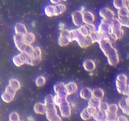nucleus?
I'll list each match as a JSON object with an SVG mask.
<instances>
[{"label":"nucleus","instance_id":"obj_12","mask_svg":"<svg viewBox=\"0 0 129 121\" xmlns=\"http://www.w3.org/2000/svg\"><path fill=\"white\" fill-rule=\"evenodd\" d=\"M58 43L60 46H66L70 43L69 42V30L68 29H64L60 32L59 37Z\"/></svg>","mask_w":129,"mask_h":121},{"label":"nucleus","instance_id":"obj_30","mask_svg":"<svg viewBox=\"0 0 129 121\" xmlns=\"http://www.w3.org/2000/svg\"><path fill=\"white\" fill-rule=\"evenodd\" d=\"M93 118L95 121L102 120L105 119V112L101 110L98 109L97 110L93 115Z\"/></svg>","mask_w":129,"mask_h":121},{"label":"nucleus","instance_id":"obj_16","mask_svg":"<svg viewBox=\"0 0 129 121\" xmlns=\"http://www.w3.org/2000/svg\"><path fill=\"white\" fill-rule=\"evenodd\" d=\"M54 89L56 95L60 96L68 97L65 89V84L62 82H59L55 84L54 86Z\"/></svg>","mask_w":129,"mask_h":121},{"label":"nucleus","instance_id":"obj_36","mask_svg":"<svg viewBox=\"0 0 129 121\" xmlns=\"http://www.w3.org/2000/svg\"><path fill=\"white\" fill-rule=\"evenodd\" d=\"M108 105H108L107 102H102V103H101V105H100V110L103 111L104 112H106L107 111V110H108Z\"/></svg>","mask_w":129,"mask_h":121},{"label":"nucleus","instance_id":"obj_5","mask_svg":"<svg viewBox=\"0 0 129 121\" xmlns=\"http://www.w3.org/2000/svg\"><path fill=\"white\" fill-rule=\"evenodd\" d=\"M112 20H103L101 21L99 26H98V30L97 31L100 34L105 35V34L112 33Z\"/></svg>","mask_w":129,"mask_h":121},{"label":"nucleus","instance_id":"obj_3","mask_svg":"<svg viewBox=\"0 0 129 121\" xmlns=\"http://www.w3.org/2000/svg\"><path fill=\"white\" fill-rule=\"evenodd\" d=\"M23 35H16L15 34L13 37L16 49L21 53H25L28 55H31L34 52V47L31 45L26 44L23 40Z\"/></svg>","mask_w":129,"mask_h":121},{"label":"nucleus","instance_id":"obj_25","mask_svg":"<svg viewBox=\"0 0 129 121\" xmlns=\"http://www.w3.org/2000/svg\"><path fill=\"white\" fill-rule=\"evenodd\" d=\"M102 101L100 100L96 99L95 98L91 97L90 99L88 100V106L91 107H93L94 109L98 110L100 109V107L101 103Z\"/></svg>","mask_w":129,"mask_h":121},{"label":"nucleus","instance_id":"obj_38","mask_svg":"<svg viewBox=\"0 0 129 121\" xmlns=\"http://www.w3.org/2000/svg\"><path fill=\"white\" fill-rule=\"evenodd\" d=\"M64 26H65V25H64V23H60L59 24V30H64Z\"/></svg>","mask_w":129,"mask_h":121},{"label":"nucleus","instance_id":"obj_18","mask_svg":"<svg viewBox=\"0 0 129 121\" xmlns=\"http://www.w3.org/2000/svg\"><path fill=\"white\" fill-rule=\"evenodd\" d=\"M83 22L85 24H93L95 21V16L91 11H84L83 12Z\"/></svg>","mask_w":129,"mask_h":121},{"label":"nucleus","instance_id":"obj_13","mask_svg":"<svg viewBox=\"0 0 129 121\" xmlns=\"http://www.w3.org/2000/svg\"><path fill=\"white\" fill-rule=\"evenodd\" d=\"M72 19H73V22L74 25L78 27H80L82 25H84L83 18V13L80 11H75L72 13Z\"/></svg>","mask_w":129,"mask_h":121},{"label":"nucleus","instance_id":"obj_39","mask_svg":"<svg viewBox=\"0 0 129 121\" xmlns=\"http://www.w3.org/2000/svg\"><path fill=\"white\" fill-rule=\"evenodd\" d=\"M27 119L28 121H34V118H33L31 116H28L27 118Z\"/></svg>","mask_w":129,"mask_h":121},{"label":"nucleus","instance_id":"obj_21","mask_svg":"<svg viewBox=\"0 0 129 121\" xmlns=\"http://www.w3.org/2000/svg\"><path fill=\"white\" fill-rule=\"evenodd\" d=\"M83 68L86 71L92 72L95 69L96 64L91 59H86L83 63Z\"/></svg>","mask_w":129,"mask_h":121},{"label":"nucleus","instance_id":"obj_11","mask_svg":"<svg viewBox=\"0 0 129 121\" xmlns=\"http://www.w3.org/2000/svg\"><path fill=\"white\" fill-rule=\"evenodd\" d=\"M28 55L25 53H20L13 57V63L16 66L20 67L25 64H27Z\"/></svg>","mask_w":129,"mask_h":121},{"label":"nucleus","instance_id":"obj_7","mask_svg":"<svg viewBox=\"0 0 129 121\" xmlns=\"http://www.w3.org/2000/svg\"><path fill=\"white\" fill-rule=\"evenodd\" d=\"M16 93V91L13 89L9 85L7 86L6 87L5 92L1 95V99L6 103H10L14 99Z\"/></svg>","mask_w":129,"mask_h":121},{"label":"nucleus","instance_id":"obj_1","mask_svg":"<svg viewBox=\"0 0 129 121\" xmlns=\"http://www.w3.org/2000/svg\"><path fill=\"white\" fill-rule=\"evenodd\" d=\"M99 44L102 52L107 57L110 65L112 66H116L119 63V56L117 49L113 47L112 44L107 40H103L99 43Z\"/></svg>","mask_w":129,"mask_h":121},{"label":"nucleus","instance_id":"obj_33","mask_svg":"<svg viewBox=\"0 0 129 121\" xmlns=\"http://www.w3.org/2000/svg\"><path fill=\"white\" fill-rule=\"evenodd\" d=\"M45 82H46V79H45V77L43 76H40L36 78L35 84L37 86L41 87L45 84Z\"/></svg>","mask_w":129,"mask_h":121},{"label":"nucleus","instance_id":"obj_2","mask_svg":"<svg viewBox=\"0 0 129 121\" xmlns=\"http://www.w3.org/2000/svg\"><path fill=\"white\" fill-rule=\"evenodd\" d=\"M44 104L46 106V117L49 121H62V118L57 113V109L54 103V97L48 95L45 98Z\"/></svg>","mask_w":129,"mask_h":121},{"label":"nucleus","instance_id":"obj_8","mask_svg":"<svg viewBox=\"0 0 129 121\" xmlns=\"http://www.w3.org/2000/svg\"><path fill=\"white\" fill-rule=\"evenodd\" d=\"M30 56V55H29ZM30 65L31 66H37L41 62L42 60V50L39 47H34V52L32 54L30 55Z\"/></svg>","mask_w":129,"mask_h":121},{"label":"nucleus","instance_id":"obj_14","mask_svg":"<svg viewBox=\"0 0 129 121\" xmlns=\"http://www.w3.org/2000/svg\"><path fill=\"white\" fill-rule=\"evenodd\" d=\"M96 110H97L94 109L93 107L88 106L86 108H85L84 110H83V111L81 112V118L83 120H89L91 118L93 117V115H94V113H95V112Z\"/></svg>","mask_w":129,"mask_h":121},{"label":"nucleus","instance_id":"obj_22","mask_svg":"<svg viewBox=\"0 0 129 121\" xmlns=\"http://www.w3.org/2000/svg\"><path fill=\"white\" fill-rule=\"evenodd\" d=\"M15 32L16 35H24L28 32L26 27L24 24L21 23H18L15 26Z\"/></svg>","mask_w":129,"mask_h":121},{"label":"nucleus","instance_id":"obj_27","mask_svg":"<svg viewBox=\"0 0 129 121\" xmlns=\"http://www.w3.org/2000/svg\"><path fill=\"white\" fill-rule=\"evenodd\" d=\"M23 37V40L25 42L29 45H31V44L34 43L35 40V35L31 32H27Z\"/></svg>","mask_w":129,"mask_h":121},{"label":"nucleus","instance_id":"obj_24","mask_svg":"<svg viewBox=\"0 0 129 121\" xmlns=\"http://www.w3.org/2000/svg\"><path fill=\"white\" fill-rule=\"evenodd\" d=\"M104 91L102 88H96L92 91V97L96 98V99L100 100L102 101V100L104 98Z\"/></svg>","mask_w":129,"mask_h":121},{"label":"nucleus","instance_id":"obj_26","mask_svg":"<svg viewBox=\"0 0 129 121\" xmlns=\"http://www.w3.org/2000/svg\"><path fill=\"white\" fill-rule=\"evenodd\" d=\"M54 11H55V16H58L60 14L63 13L66 10V6L65 5L62 3H58L54 5Z\"/></svg>","mask_w":129,"mask_h":121},{"label":"nucleus","instance_id":"obj_41","mask_svg":"<svg viewBox=\"0 0 129 121\" xmlns=\"http://www.w3.org/2000/svg\"><path fill=\"white\" fill-rule=\"evenodd\" d=\"M98 121H110V120H107V119H104V120H98Z\"/></svg>","mask_w":129,"mask_h":121},{"label":"nucleus","instance_id":"obj_32","mask_svg":"<svg viewBox=\"0 0 129 121\" xmlns=\"http://www.w3.org/2000/svg\"><path fill=\"white\" fill-rule=\"evenodd\" d=\"M128 17V8H122L118 10V18Z\"/></svg>","mask_w":129,"mask_h":121},{"label":"nucleus","instance_id":"obj_20","mask_svg":"<svg viewBox=\"0 0 129 121\" xmlns=\"http://www.w3.org/2000/svg\"><path fill=\"white\" fill-rule=\"evenodd\" d=\"M34 110L37 114L44 115L46 113V106L44 103H41V102H38L34 106Z\"/></svg>","mask_w":129,"mask_h":121},{"label":"nucleus","instance_id":"obj_17","mask_svg":"<svg viewBox=\"0 0 129 121\" xmlns=\"http://www.w3.org/2000/svg\"><path fill=\"white\" fill-rule=\"evenodd\" d=\"M118 108L122 110L124 114L128 115V97H123L118 102Z\"/></svg>","mask_w":129,"mask_h":121},{"label":"nucleus","instance_id":"obj_35","mask_svg":"<svg viewBox=\"0 0 129 121\" xmlns=\"http://www.w3.org/2000/svg\"><path fill=\"white\" fill-rule=\"evenodd\" d=\"M9 121H20V115L16 112H13L9 116Z\"/></svg>","mask_w":129,"mask_h":121},{"label":"nucleus","instance_id":"obj_23","mask_svg":"<svg viewBox=\"0 0 129 121\" xmlns=\"http://www.w3.org/2000/svg\"><path fill=\"white\" fill-rule=\"evenodd\" d=\"M79 95L83 99L89 100L92 97V90L88 87H84L80 91Z\"/></svg>","mask_w":129,"mask_h":121},{"label":"nucleus","instance_id":"obj_40","mask_svg":"<svg viewBox=\"0 0 129 121\" xmlns=\"http://www.w3.org/2000/svg\"><path fill=\"white\" fill-rule=\"evenodd\" d=\"M50 2L53 4H55V5H57L58 3H60V1H50Z\"/></svg>","mask_w":129,"mask_h":121},{"label":"nucleus","instance_id":"obj_9","mask_svg":"<svg viewBox=\"0 0 129 121\" xmlns=\"http://www.w3.org/2000/svg\"><path fill=\"white\" fill-rule=\"evenodd\" d=\"M60 115L64 118H68L71 115V107L69 102L65 100L59 106Z\"/></svg>","mask_w":129,"mask_h":121},{"label":"nucleus","instance_id":"obj_6","mask_svg":"<svg viewBox=\"0 0 129 121\" xmlns=\"http://www.w3.org/2000/svg\"><path fill=\"white\" fill-rule=\"evenodd\" d=\"M122 25L117 18H115L112 20V33L115 35L117 39H121L124 35V32L122 29Z\"/></svg>","mask_w":129,"mask_h":121},{"label":"nucleus","instance_id":"obj_31","mask_svg":"<svg viewBox=\"0 0 129 121\" xmlns=\"http://www.w3.org/2000/svg\"><path fill=\"white\" fill-rule=\"evenodd\" d=\"M44 13L47 16L51 17V16H55V11H54V5H49L47 6L44 9Z\"/></svg>","mask_w":129,"mask_h":121},{"label":"nucleus","instance_id":"obj_10","mask_svg":"<svg viewBox=\"0 0 129 121\" xmlns=\"http://www.w3.org/2000/svg\"><path fill=\"white\" fill-rule=\"evenodd\" d=\"M78 31L84 37L89 36L91 34L96 30V26L94 24H84L78 28Z\"/></svg>","mask_w":129,"mask_h":121},{"label":"nucleus","instance_id":"obj_19","mask_svg":"<svg viewBox=\"0 0 129 121\" xmlns=\"http://www.w3.org/2000/svg\"><path fill=\"white\" fill-rule=\"evenodd\" d=\"M65 89L66 91L67 95L69 96L76 93L78 91V87L76 83L74 82H69L68 84H65Z\"/></svg>","mask_w":129,"mask_h":121},{"label":"nucleus","instance_id":"obj_29","mask_svg":"<svg viewBox=\"0 0 129 121\" xmlns=\"http://www.w3.org/2000/svg\"><path fill=\"white\" fill-rule=\"evenodd\" d=\"M8 85L10 87H11L13 89H15V91H16V92L19 90L20 88H21V84H20L19 81L18 79H15V78H11V79H10Z\"/></svg>","mask_w":129,"mask_h":121},{"label":"nucleus","instance_id":"obj_28","mask_svg":"<svg viewBox=\"0 0 129 121\" xmlns=\"http://www.w3.org/2000/svg\"><path fill=\"white\" fill-rule=\"evenodd\" d=\"M113 5L115 8L117 10L122 8H128V1H121V0H117V1H113Z\"/></svg>","mask_w":129,"mask_h":121},{"label":"nucleus","instance_id":"obj_34","mask_svg":"<svg viewBox=\"0 0 129 121\" xmlns=\"http://www.w3.org/2000/svg\"><path fill=\"white\" fill-rule=\"evenodd\" d=\"M118 110H119V108H118V105L111 104L108 105L107 112H110V113H118Z\"/></svg>","mask_w":129,"mask_h":121},{"label":"nucleus","instance_id":"obj_15","mask_svg":"<svg viewBox=\"0 0 129 121\" xmlns=\"http://www.w3.org/2000/svg\"><path fill=\"white\" fill-rule=\"evenodd\" d=\"M100 15L104 20H113L115 18V13L108 8H103L100 11Z\"/></svg>","mask_w":129,"mask_h":121},{"label":"nucleus","instance_id":"obj_42","mask_svg":"<svg viewBox=\"0 0 129 121\" xmlns=\"http://www.w3.org/2000/svg\"><path fill=\"white\" fill-rule=\"evenodd\" d=\"M20 121H21V120H20Z\"/></svg>","mask_w":129,"mask_h":121},{"label":"nucleus","instance_id":"obj_37","mask_svg":"<svg viewBox=\"0 0 129 121\" xmlns=\"http://www.w3.org/2000/svg\"><path fill=\"white\" fill-rule=\"evenodd\" d=\"M115 121H128L127 117L124 115H118Z\"/></svg>","mask_w":129,"mask_h":121},{"label":"nucleus","instance_id":"obj_4","mask_svg":"<svg viewBox=\"0 0 129 121\" xmlns=\"http://www.w3.org/2000/svg\"><path fill=\"white\" fill-rule=\"evenodd\" d=\"M128 78L123 74H120L116 78V88L118 93L128 97V84L127 83Z\"/></svg>","mask_w":129,"mask_h":121}]
</instances>
